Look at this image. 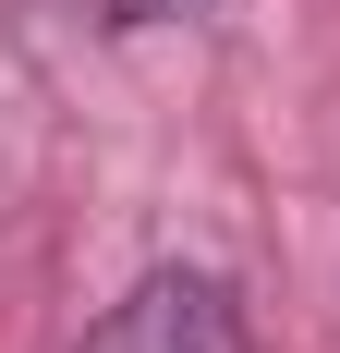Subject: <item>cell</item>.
Wrapping results in <instances>:
<instances>
[{
	"mask_svg": "<svg viewBox=\"0 0 340 353\" xmlns=\"http://www.w3.org/2000/svg\"><path fill=\"white\" fill-rule=\"evenodd\" d=\"M195 12H206V0H109V25H122V37H146V25H195Z\"/></svg>",
	"mask_w": 340,
	"mask_h": 353,
	"instance_id": "2",
	"label": "cell"
},
{
	"mask_svg": "<svg viewBox=\"0 0 340 353\" xmlns=\"http://www.w3.org/2000/svg\"><path fill=\"white\" fill-rule=\"evenodd\" d=\"M73 353H243V292L219 268H146Z\"/></svg>",
	"mask_w": 340,
	"mask_h": 353,
	"instance_id": "1",
	"label": "cell"
}]
</instances>
